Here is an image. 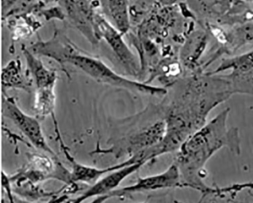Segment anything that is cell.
Here are the masks:
<instances>
[{
  "mask_svg": "<svg viewBox=\"0 0 253 203\" xmlns=\"http://www.w3.org/2000/svg\"><path fill=\"white\" fill-rule=\"evenodd\" d=\"M222 75H197L167 93L160 102L166 131L163 141L177 150L207 123L211 112L234 95Z\"/></svg>",
  "mask_w": 253,
  "mask_h": 203,
  "instance_id": "1",
  "label": "cell"
},
{
  "mask_svg": "<svg viewBox=\"0 0 253 203\" xmlns=\"http://www.w3.org/2000/svg\"><path fill=\"white\" fill-rule=\"evenodd\" d=\"M229 111V108L224 109L188 138L176 152L173 162L179 171L181 188L191 189L205 195L211 189L204 181L205 167L210 159L223 148L236 155L241 154L239 130L227 125Z\"/></svg>",
  "mask_w": 253,
  "mask_h": 203,
  "instance_id": "2",
  "label": "cell"
},
{
  "mask_svg": "<svg viewBox=\"0 0 253 203\" xmlns=\"http://www.w3.org/2000/svg\"><path fill=\"white\" fill-rule=\"evenodd\" d=\"M120 126L119 136L110 151L118 158L126 159L160 144L166 131L159 103L150 104L141 111L124 118Z\"/></svg>",
  "mask_w": 253,
  "mask_h": 203,
  "instance_id": "3",
  "label": "cell"
},
{
  "mask_svg": "<svg viewBox=\"0 0 253 203\" xmlns=\"http://www.w3.org/2000/svg\"><path fill=\"white\" fill-rule=\"evenodd\" d=\"M67 64L79 69L97 82L123 89L133 93L154 96H164L167 90L140 82L121 75L99 58L80 49L72 55Z\"/></svg>",
  "mask_w": 253,
  "mask_h": 203,
  "instance_id": "4",
  "label": "cell"
},
{
  "mask_svg": "<svg viewBox=\"0 0 253 203\" xmlns=\"http://www.w3.org/2000/svg\"><path fill=\"white\" fill-rule=\"evenodd\" d=\"M177 188H181L180 176L177 166L173 162L160 173L138 177L133 184L118 188L99 199L104 201L111 198L124 199L136 194Z\"/></svg>",
  "mask_w": 253,
  "mask_h": 203,
  "instance_id": "5",
  "label": "cell"
},
{
  "mask_svg": "<svg viewBox=\"0 0 253 203\" xmlns=\"http://www.w3.org/2000/svg\"><path fill=\"white\" fill-rule=\"evenodd\" d=\"M93 26L99 42L102 39L105 40L126 70L131 74L136 75L139 69L138 61L125 42L123 34L97 10L94 15Z\"/></svg>",
  "mask_w": 253,
  "mask_h": 203,
  "instance_id": "6",
  "label": "cell"
},
{
  "mask_svg": "<svg viewBox=\"0 0 253 203\" xmlns=\"http://www.w3.org/2000/svg\"><path fill=\"white\" fill-rule=\"evenodd\" d=\"M231 70L225 75L234 94L253 95V50L242 54L223 59L211 74Z\"/></svg>",
  "mask_w": 253,
  "mask_h": 203,
  "instance_id": "7",
  "label": "cell"
},
{
  "mask_svg": "<svg viewBox=\"0 0 253 203\" xmlns=\"http://www.w3.org/2000/svg\"><path fill=\"white\" fill-rule=\"evenodd\" d=\"M65 11L70 26L77 30L92 46L99 43L95 34L93 17L97 8L91 0H57Z\"/></svg>",
  "mask_w": 253,
  "mask_h": 203,
  "instance_id": "8",
  "label": "cell"
},
{
  "mask_svg": "<svg viewBox=\"0 0 253 203\" xmlns=\"http://www.w3.org/2000/svg\"><path fill=\"white\" fill-rule=\"evenodd\" d=\"M2 112L30 140L34 146L53 153L38 120L21 110L13 98L3 96Z\"/></svg>",
  "mask_w": 253,
  "mask_h": 203,
  "instance_id": "9",
  "label": "cell"
},
{
  "mask_svg": "<svg viewBox=\"0 0 253 203\" xmlns=\"http://www.w3.org/2000/svg\"><path fill=\"white\" fill-rule=\"evenodd\" d=\"M144 165L145 164L141 162H137L108 173L107 175L100 178L87 192L77 198L74 202H81L94 196L102 197L107 195L117 189L123 181L136 172Z\"/></svg>",
  "mask_w": 253,
  "mask_h": 203,
  "instance_id": "10",
  "label": "cell"
},
{
  "mask_svg": "<svg viewBox=\"0 0 253 203\" xmlns=\"http://www.w3.org/2000/svg\"><path fill=\"white\" fill-rule=\"evenodd\" d=\"M102 13L123 34L130 26L129 0H99Z\"/></svg>",
  "mask_w": 253,
  "mask_h": 203,
  "instance_id": "11",
  "label": "cell"
},
{
  "mask_svg": "<svg viewBox=\"0 0 253 203\" xmlns=\"http://www.w3.org/2000/svg\"><path fill=\"white\" fill-rule=\"evenodd\" d=\"M22 51L26 60L27 69L35 79L37 89L54 88L58 79L56 72L46 68L26 46H22Z\"/></svg>",
  "mask_w": 253,
  "mask_h": 203,
  "instance_id": "12",
  "label": "cell"
},
{
  "mask_svg": "<svg viewBox=\"0 0 253 203\" xmlns=\"http://www.w3.org/2000/svg\"><path fill=\"white\" fill-rule=\"evenodd\" d=\"M27 69L24 71L19 59H12L3 68L2 84L3 91L6 89H17L29 91L33 79Z\"/></svg>",
  "mask_w": 253,
  "mask_h": 203,
  "instance_id": "13",
  "label": "cell"
},
{
  "mask_svg": "<svg viewBox=\"0 0 253 203\" xmlns=\"http://www.w3.org/2000/svg\"><path fill=\"white\" fill-rule=\"evenodd\" d=\"M73 162V170L71 179L74 181H79L93 185L104 174H108L123 167L127 166L126 161L104 169H98L81 165L75 161Z\"/></svg>",
  "mask_w": 253,
  "mask_h": 203,
  "instance_id": "14",
  "label": "cell"
},
{
  "mask_svg": "<svg viewBox=\"0 0 253 203\" xmlns=\"http://www.w3.org/2000/svg\"><path fill=\"white\" fill-rule=\"evenodd\" d=\"M208 42L207 34L197 31L190 37L182 51V59L186 65L195 66L205 51Z\"/></svg>",
  "mask_w": 253,
  "mask_h": 203,
  "instance_id": "15",
  "label": "cell"
},
{
  "mask_svg": "<svg viewBox=\"0 0 253 203\" xmlns=\"http://www.w3.org/2000/svg\"><path fill=\"white\" fill-rule=\"evenodd\" d=\"M55 104L54 88L37 89L35 101V109L41 116L53 112Z\"/></svg>",
  "mask_w": 253,
  "mask_h": 203,
  "instance_id": "16",
  "label": "cell"
},
{
  "mask_svg": "<svg viewBox=\"0 0 253 203\" xmlns=\"http://www.w3.org/2000/svg\"><path fill=\"white\" fill-rule=\"evenodd\" d=\"M36 13L43 16L47 21L52 19H58L63 21L66 19L65 11L60 6L52 7L47 9H40Z\"/></svg>",
  "mask_w": 253,
  "mask_h": 203,
  "instance_id": "17",
  "label": "cell"
},
{
  "mask_svg": "<svg viewBox=\"0 0 253 203\" xmlns=\"http://www.w3.org/2000/svg\"><path fill=\"white\" fill-rule=\"evenodd\" d=\"M182 0H157L159 5L164 7H170L180 3Z\"/></svg>",
  "mask_w": 253,
  "mask_h": 203,
  "instance_id": "18",
  "label": "cell"
},
{
  "mask_svg": "<svg viewBox=\"0 0 253 203\" xmlns=\"http://www.w3.org/2000/svg\"><path fill=\"white\" fill-rule=\"evenodd\" d=\"M238 1L248 2H253V0H238Z\"/></svg>",
  "mask_w": 253,
  "mask_h": 203,
  "instance_id": "19",
  "label": "cell"
}]
</instances>
